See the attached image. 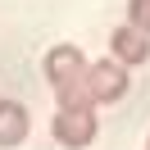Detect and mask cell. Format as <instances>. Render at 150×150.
<instances>
[{
    "label": "cell",
    "mask_w": 150,
    "mask_h": 150,
    "mask_svg": "<svg viewBox=\"0 0 150 150\" xmlns=\"http://www.w3.org/2000/svg\"><path fill=\"white\" fill-rule=\"evenodd\" d=\"M46 82L50 91L59 96V105H91V96H86V55L77 46H55L46 50Z\"/></svg>",
    "instance_id": "obj_1"
},
{
    "label": "cell",
    "mask_w": 150,
    "mask_h": 150,
    "mask_svg": "<svg viewBox=\"0 0 150 150\" xmlns=\"http://www.w3.org/2000/svg\"><path fill=\"white\" fill-rule=\"evenodd\" d=\"M109 55H114V64H123V68H137V64H146L150 59V37H141L137 28H114V37H109Z\"/></svg>",
    "instance_id": "obj_4"
},
{
    "label": "cell",
    "mask_w": 150,
    "mask_h": 150,
    "mask_svg": "<svg viewBox=\"0 0 150 150\" xmlns=\"http://www.w3.org/2000/svg\"><path fill=\"white\" fill-rule=\"evenodd\" d=\"M86 96H91V105H114L127 96V68L114 64V59H96V64H86Z\"/></svg>",
    "instance_id": "obj_3"
},
{
    "label": "cell",
    "mask_w": 150,
    "mask_h": 150,
    "mask_svg": "<svg viewBox=\"0 0 150 150\" xmlns=\"http://www.w3.org/2000/svg\"><path fill=\"white\" fill-rule=\"evenodd\" d=\"M50 132H55V141H59V146H68V150L91 146L96 132H100L96 105H59V114L50 118Z\"/></svg>",
    "instance_id": "obj_2"
},
{
    "label": "cell",
    "mask_w": 150,
    "mask_h": 150,
    "mask_svg": "<svg viewBox=\"0 0 150 150\" xmlns=\"http://www.w3.org/2000/svg\"><path fill=\"white\" fill-rule=\"evenodd\" d=\"M28 132H32L28 109L18 100H0V146H18V141H28Z\"/></svg>",
    "instance_id": "obj_5"
},
{
    "label": "cell",
    "mask_w": 150,
    "mask_h": 150,
    "mask_svg": "<svg viewBox=\"0 0 150 150\" xmlns=\"http://www.w3.org/2000/svg\"><path fill=\"white\" fill-rule=\"evenodd\" d=\"M127 28L150 37V0H127Z\"/></svg>",
    "instance_id": "obj_6"
}]
</instances>
